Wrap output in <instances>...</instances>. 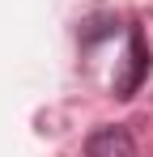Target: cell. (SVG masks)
Segmentation results:
<instances>
[{
	"instance_id": "obj_1",
	"label": "cell",
	"mask_w": 153,
	"mask_h": 157,
	"mask_svg": "<svg viewBox=\"0 0 153 157\" xmlns=\"http://www.w3.org/2000/svg\"><path fill=\"white\" fill-rule=\"evenodd\" d=\"M149 43H145V30L140 26H128V51H124V68L115 72L111 81V89H115V98H132L136 89H140V81L149 77Z\"/></svg>"
},
{
	"instance_id": "obj_2",
	"label": "cell",
	"mask_w": 153,
	"mask_h": 157,
	"mask_svg": "<svg viewBox=\"0 0 153 157\" xmlns=\"http://www.w3.org/2000/svg\"><path fill=\"white\" fill-rule=\"evenodd\" d=\"M85 157H140V153H136V140L124 123H106L85 136Z\"/></svg>"
},
{
	"instance_id": "obj_3",
	"label": "cell",
	"mask_w": 153,
	"mask_h": 157,
	"mask_svg": "<svg viewBox=\"0 0 153 157\" xmlns=\"http://www.w3.org/2000/svg\"><path fill=\"white\" fill-rule=\"evenodd\" d=\"M115 30H119V21H115L111 13H98V17H89V21L81 26V43H85V47H94L98 38H106V34H115Z\"/></svg>"
}]
</instances>
